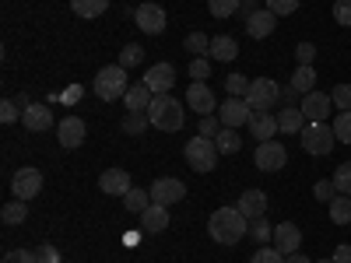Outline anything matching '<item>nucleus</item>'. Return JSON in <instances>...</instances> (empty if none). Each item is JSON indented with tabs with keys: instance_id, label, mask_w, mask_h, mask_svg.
Instances as JSON below:
<instances>
[{
	"instance_id": "1",
	"label": "nucleus",
	"mask_w": 351,
	"mask_h": 263,
	"mask_svg": "<svg viewBox=\"0 0 351 263\" xmlns=\"http://www.w3.org/2000/svg\"><path fill=\"white\" fill-rule=\"evenodd\" d=\"M208 231L218 246H239L250 231V218L239 211V208H218L211 218H208Z\"/></svg>"
},
{
	"instance_id": "2",
	"label": "nucleus",
	"mask_w": 351,
	"mask_h": 263,
	"mask_svg": "<svg viewBox=\"0 0 351 263\" xmlns=\"http://www.w3.org/2000/svg\"><path fill=\"white\" fill-rule=\"evenodd\" d=\"M183 116H186L183 102L172 99V95H155L152 105H148V120H152V127L162 130V134H176V130H180V127H183Z\"/></svg>"
},
{
	"instance_id": "3",
	"label": "nucleus",
	"mask_w": 351,
	"mask_h": 263,
	"mask_svg": "<svg viewBox=\"0 0 351 263\" xmlns=\"http://www.w3.org/2000/svg\"><path fill=\"white\" fill-rule=\"evenodd\" d=\"M95 95L102 99V102H116V99H123L127 95V67H120V64H109V67H102L99 74H95Z\"/></svg>"
},
{
	"instance_id": "4",
	"label": "nucleus",
	"mask_w": 351,
	"mask_h": 263,
	"mask_svg": "<svg viewBox=\"0 0 351 263\" xmlns=\"http://www.w3.org/2000/svg\"><path fill=\"white\" fill-rule=\"evenodd\" d=\"M183 155H186V165H190L193 172H211V168L218 165V155H221V151H218V144H215L211 137H200V134H197V137H190V144H186Z\"/></svg>"
},
{
	"instance_id": "5",
	"label": "nucleus",
	"mask_w": 351,
	"mask_h": 263,
	"mask_svg": "<svg viewBox=\"0 0 351 263\" xmlns=\"http://www.w3.org/2000/svg\"><path fill=\"white\" fill-rule=\"evenodd\" d=\"M281 99V84L274 77H253L250 81V92H246V102L253 112H271Z\"/></svg>"
},
{
	"instance_id": "6",
	"label": "nucleus",
	"mask_w": 351,
	"mask_h": 263,
	"mask_svg": "<svg viewBox=\"0 0 351 263\" xmlns=\"http://www.w3.org/2000/svg\"><path fill=\"white\" fill-rule=\"evenodd\" d=\"M302 151L306 155H330L334 151V144H337V134H334V127H327V123H309L302 134Z\"/></svg>"
},
{
	"instance_id": "7",
	"label": "nucleus",
	"mask_w": 351,
	"mask_h": 263,
	"mask_svg": "<svg viewBox=\"0 0 351 263\" xmlns=\"http://www.w3.org/2000/svg\"><path fill=\"white\" fill-rule=\"evenodd\" d=\"M11 193H14V200H32V197H39V193H43V172L32 168V165L18 168L14 179H11Z\"/></svg>"
},
{
	"instance_id": "8",
	"label": "nucleus",
	"mask_w": 351,
	"mask_h": 263,
	"mask_svg": "<svg viewBox=\"0 0 351 263\" xmlns=\"http://www.w3.org/2000/svg\"><path fill=\"white\" fill-rule=\"evenodd\" d=\"M218 120H221V127H243V123H250L253 120V109H250V102L246 99H236V95H228L221 105H218Z\"/></svg>"
},
{
	"instance_id": "9",
	"label": "nucleus",
	"mask_w": 351,
	"mask_h": 263,
	"mask_svg": "<svg viewBox=\"0 0 351 263\" xmlns=\"http://www.w3.org/2000/svg\"><path fill=\"white\" fill-rule=\"evenodd\" d=\"M253 162H256L260 172H281L285 162H288V151H285V144H278V140H263L256 148V155H253Z\"/></svg>"
},
{
	"instance_id": "10",
	"label": "nucleus",
	"mask_w": 351,
	"mask_h": 263,
	"mask_svg": "<svg viewBox=\"0 0 351 263\" xmlns=\"http://www.w3.org/2000/svg\"><path fill=\"white\" fill-rule=\"evenodd\" d=\"M186 197V186H183V179H176V175H162V179H155L152 183V203H180Z\"/></svg>"
},
{
	"instance_id": "11",
	"label": "nucleus",
	"mask_w": 351,
	"mask_h": 263,
	"mask_svg": "<svg viewBox=\"0 0 351 263\" xmlns=\"http://www.w3.org/2000/svg\"><path fill=\"white\" fill-rule=\"evenodd\" d=\"M134 21H137V28L144 36H162L165 32V11H162V4H141L134 11Z\"/></svg>"
},
{
	"instance_id": "12",
	"label": "nucleus",
	"mask_w": 351,
	"mask_h": 263,
	"mask_svg": "<svg viewBox=\"0 0 351 263\" xmlns=\"http://www.w3.org/2000/svg\"><path fill=\"white\" fill-rule=\"evenodd\" d=\"M186 105H190L197 116H215V109H218L221 102L215 99V92H211L208 84H197V81H193V84L186 88Z\"/></svg>"
},
{
	"instance_id": "13",
	"label": "nucleus",
	"mask_w": 351,
	"mask_h": 263,
	"mask_svg": "<svg viewBox=\"0 0 351 263\" xmlns=\"http://www.w3.org/2000/svg\"><path fill=\"white\" fill-rule=\"evenodd\" d=\"M330 105H334V99L330 95H324V92H309V95H302V116L309 123H327L330 120Z\"/></svg>"
},
{
	"instance_id": "14",
	"label": "nucleus",
	"mask_w": 351,
	"mask_h": 263,
	"mask_svg": "<svg viewBox=\"0 0 351 263\" xmlns=\"http://www.w3.org/2000/svg\"><path fill=\"white\" fill-rule=\"evenodd\" d=\"M88 137V127L81 116H67V120L56 123V140H60V148H81Z\"/></svg>"
},
{
	"instance_id": "15",
	"label": "nucleus",
	"mask_w": 351,
	"mask_h": 263,
	"mask_svg": "<svg viewBox=\"0 0 351 263\" xmlns=\"http://www.w3.org/2000/svg\"><path fill=\"white\" fill-rule=\"evenodd\" d=\"M299 246H302V228L295 221H281L274 228V249L291 256V253H299Z\"/></svg>"
},
{
	"instance_id": "16",
	"label": "nucleus",
	"mask_w": 351,
	"mask_h": 263,
	"mask_svg": "<svg viewBox=\"0 0 351 263\" xmlns=\"http://www.w3.org/2000/svg\"><path fill=\"white\" fill-rule=\"evenodd\" d=\"M99 190H102L106 197H127L134 186H130V175H127L123 168H106V172L99 175Z\"/></svg>"
},
{
	"instance_id": "17",
	"label": "nucleus",
	"mask_w": 351,
	"mask_h": 263,
	"mask_svg": "<svg viewBox=\"0 0 351 263\" xmlns=\"http://www.w3.org/2000/svg\"><path fill=\"white\" fill-rule=\"evenodd\" d=\"M21 123H25V130H32V134H46L53 127V109L43 105V102H32L21 112Z\"/></svg>"
},
{
	"instance_id": "18",
	"label": "nucleus",
	"mask_w": 351,
	"mask_h": 263,
	"mask_svg": "<svg viewBox=\"0 0 351 263\" xmlns=\"http://www.w3.org/2000/svg\"><path fill=\"white\" fill-rule=\"evenodd\" d=\"M144 84H148L155 95H169L172 84H176V67L172 64H155L148 74H144Z\"/></svg>"
},
{
	"instance_id": "19",
	"label": "nucleus",
	"mask_w": 351,
	"mask_h": 263,
	"mask_svg": "<svg viewBox=\"0 0 351 263\" xmlns=\"http://www.w3.org/2000/svg\"><path fill=\"white\" fill-rule=\"evenodd\" d=\"M274 18H278V14H274V11H267V8L253 11V14L243 21V25H246V36H250V39H267V36L274 32V25H278Z\"/></svg>"
},
{
	"instance_id": "20",
	"label": "nucleus",
	"mask_w": 351,
	"mask_h": 263,
	"mask_svg": "<svg viewBox=\"0 0 351 263\" xmlns=\"http://www.w3.org/2000/svg\"><path fill=\"white\" fill-rule=\"evenodd\" d=\"M152 99H155V92H152V88L141 81V84H130V88H127L123 105H127V112H148Z\"/></svg>"
},
{
	"instance_id": "21",
	"label": "nucleus",
	"mask_w": 351,
	"mask_h": 263,
	"mask_svg": "<svg viewBox=\"0 0 351 263\" xmlns=\"http://www.w3.org/2000/svg\"><path fill=\"white\" fill-rule=\"evenodd\" d=\"M281 127H278V116L274 112H253V120H250V134L263 144V140H274V134H278Z\"/></svg>"
},
{
	"instance_id": "22",
	"label": "nucleus",
	"mask_w": 351,
	"mask_h": 263,
	"mask_svg": "<svg viewBox=\"0 0 351 263\" xmlns=\"http://www.w3.org/2000/svg\"><path fill=\"white\" fill-rule=\"evenodd\" d=\"M236 208L253 221V218H263V211H267V197H263V190H243V197H239V203Z\"/></svg>"
},
{
	"instance_id": "23",
	"label": "nucleus",
	"mask_w": 351,
	"mask_h": 263,
	"mask_svg": "<svg viewBox=\"0 0 351 263\" xmlns=\"http://www.w3.org/2000/svg\"><path fill=\"white\" fill-rule=\"evenodd\" d=\"M141 228L148 231V236H158V231H165V228H169V211H165V203H152V208L141 214Z\"/></svg>"
},
{
	"instance_id": "24",
	"label": "nucleus",
	"mask_w": 351,
	"mask_h": 263,
	"mask_svg": "<svg viewBox=\"0 0 351 263\" xmlns=\"http://www.w3.org/2000/svg\"><path fill=\"white\" fill-rule=\"evenodd\" d=\"M278 127H281V134H302V130H306L302 109H299V105H285V109L278 112Z\"/></svg>"
},
{
	"instance_id": "25",
	"label": "nucleus",
	"mask_w": 351,
	"mask_h": 263,
	"mask_svg": "<svg viewBox=\"0 0 351 263\" xmlns=\"http://www.w3.org/2000/svg\"><path fill=\"white\" fill-rule=\"evenodd\" d=\"M208 56H211V60L228 64V60H236V56H239V46H236V39H232V36H215V39H211Z\"/></svg>"
},
{
	"instance_id": "26",
	"label": "nucleus",
	"mask_w": 351,
	"mask_h": 263,
	"mask_svg": "<svg viewBox=\"0 0 351 263\" xmlns=\"http://www.w3.org/2000/svg\"><path fill=\"white\" fill-rule=\"evenodd\" d=\"M106 8H109V0H71V11L77 14V18H102L106 14Z\"/></svg>"
},
{
	"instance_id": "27",
	"label": "nucleus",
	"mask_w": 351,
	"mask_h": 263,
	"mask_svg": "<svg viewBox=\"0 0 351 263\" xmlns=\"http://www.w3.org/2000/svg\"><path fill=\"white\" fill-rule=\"evenodd\" d=\"M313 84H316V71H313V64H299L295 74H291V88H295L299 95H309V92H313Z\"/></svg>"
},
{
	"instance_id": "28",
	"label": "nucleus",
	"mask_w": 351,
	"mask_h": 263,
	"mask_svg": "<svg viewBox=\"0 0 351 263\" xmlns=\"http://www.w3.org/2000/svg\"><path fill=\"white\" fill-rule=\"evenodd\" d=\"M123 208L130 211V214H144V211H148L152 208V190H130L127 197H123Z\"/></svg>"
},
{
	"instance_id": "29",
	"label": "nucleus",
	"mask_w": 351,
	"mask_h": 263,
	"mask_svg": "<svg viewBox=\"0 0 351 263\" xmlns=\"http://www.w3.org/2000/svg\"><path fill=\"white\" fill-rule=\"evenodd\" d=\"M215 144H218V151H221V155H236V151L243 148V137L232 130V127H221V134L215 137Z\"/></svg>"
},
{
	"instance_id": "30",
	"label": "nucleus",
	"mask_w": 351,
	"mask_h": 263,
	"mask_svg": "<svg viewBox=\"0 0 351 263\" xmlns=\"http://www.w3.org/2000/svg\"><path fill=\"white\" fill-rule=\"evenodd\" d=\"M28 200H11L4 203V211H0V218H4V225H21L28 218V208H25Z\"/></svg>"
},
{
	"instance_id": "31",
	"label": "nucleus",
	"mask_w": 351,
	"mask_h": 263,
	"mask_svg": "<svg viewBox=\"0 0 351 263\" xmlns=\"http://www.w3.org/2000/svg\"><path fill=\"white\" fill-rule=\"evenodd\" d=\"M120 127H123V134H134L137 137V134H144V130L152 127V120H148V112H127Z\"/></svg>"
},
{
	"instance_id": "32",
	"label": "nucleus",
	"mask_w": 351,
	"mask_h": 263,
	"mask_svg": "<svg viewBox=\"0 0 351 263\" xmlns=\"http://www.w3.org/2000/svg\"><path fill=\"white\" fill-rule=\"evenodd\" d=\"M330 218H334V225H348L351 221V197H334L330 200Z\"/></svg>"
},
{
	"instance_id": "33",
	"label": "nucleus",
	"mask_w": 351,
	"mask_h": 263,
	"mask_svg": "<svg viewBox=\"0 0 351 263\" xmlns=\"http://www.w3.org/2000/svg\"><path fill=\"white\" fill-rule=\"evenodd\" d=\"M250 236H253L260 246H271V242H274V231H271L267 218H253V221H250Z\"/></svg>"
},
{
	"instance_id": "34",
	"label": "nucleus",
	"mask_w": 351,
	"mask_h": 263,
	"mask_svg": "<svg viewBox=\"0 0 351 263\" xmlns=\"http://www.w3.org/2000/svg\"><path fill=\"white\" fill-rule=\"evenodd\" d=\"M243 8V0H208V11L215 18H232V14H239Z\"/></svg>"
},
{
	"instance_id": "35",
	"label": "nucleus",
	"mask_w": 351,
	"mask_h": 263,
	"mask_svg": "<svg viewBox=\"0 0 351 263\" xmlns=\"http://www.w3.org/2000/svg\"><path fill=\"white\" fill-rule=\"evenodd\" d=\"M334 190L344 193V197H351V162H341L334 168Z\"/></svg>"
},
{
	"instance_id": "36",
	"label": "nucleus",
	"mask_w": 351,
	"mask_h": 263,
	"mask_svg": "<svg viewBox=\"0 0 351 263\" xmlns=\"http://www.w3.org/2000/svg\"><path fill=\"white\" fill-rule=\"evenodd\" d=\"M183 46H186V53H193V56H208V49H211V39L204 36V32H190Z\"/></svg>"
},
{
	"instance_id": "37",
	"label": "nucleus",
	"mask_w": 351,
	"mask_h": 263,
	"mask_svg": "<svg viewBox=\"0 0 351 263\" xmlns=\"http://www.w3.org/2000/svg\"><path fill=\"white\" fill-rule=\"evenodd\" d=\"M225 92H228V95H236V99H246V92H250L246 74H228V77H225Z\"/></svg>"
},
{
	"instance_id": "38",
	"label": "nucleus",
	"mask_w": 351,
	"mask_h": 263,
	"mask_svg": "<svg viewBox=\"0 0 351 263\" xmlns=\"http://www.w3.org/2000/svg\"><path fill=\"white\" fill-rule=\"evenodd\" d=\"M141 60H144V46L130 42V46H123V49H120V67H127V71H130V67H137Z\"/></svg>"
},
{
	"instance_id": "39",
	"label": "nucleus",
	"mask_w": 351,
	"mask_h": 263,
	"mask_svg": "<svg viewBox=\"0 0 351 263\" xmlns=\"http://www.w3.org/2000/svg\"><path fill=\"white\" fill-rule=\"evenodd\" d=\"M190 77L197 84H208V77H211V60H208V56H197V60L190 64Z\"/></svg>"
},
{
	"instance_id": "40",
	"label": "nucleus",
	"mask_w": 351,
	"mask_h": 263,
	"mask_svg": "<svg viewBox=\"0 0 351 263\" xmlns=\"http://www.w3.org/2000/svg\"><path fill=\"white\" fill-rule=\"evenodd\" d=\"M334 134L341 144H351V112H337V120H334Z\"/></svg>"
},
{
	"instance_id": "41",
	"label": "nucleus",
	"mask_w": 351,
	"mask_h": 263,
	"mask_svg": "<svg viewBox=\"0 0 351 263\" xmlns=\"http://www.w3.org/2000/svg\"><path fill=\"white\" fill-rule=\"evenodd\" d=\"M330 99H334V105L341 112H351V84H337L334 92H330Z\"/></svg>"
},
{
	"instance_id": "42",
	"label": "nucleus",
	"mask_w": 351,
	"mask_h": 263,
	"mask_svg": "<svg viewBox=\"0 0 351 263\" xmlns=\"http://www.w3.org/2000/svg\"><path fill=\"white\" fill-rule=\"evenodd\" d=\"M218 123H221L218 116H200V127H197V134H200V137H211V140H215V137L221 134V127H218Z\"/></svg>"
},
{
	"instance_id": "43",
	"label": "nucleus",
	"mask_w": 351,
	"mask_h": 263,
	"mask_svg": "<svg viewBox=\"0 0 351 263\" xmlns=\"http://www.w3.org/2000/svg\"><path fill=\"white\" fill-rule=\"evenodd\" d=\"M250 263H285V253H278L274 246H263V249H256L253 253V260Z\"/></svg>"
},
{
	"instance_id": "44",
	"label": "nucleus",
	"mask_w": 351,
	"mask_h": 263,
	"mask_svg": "<svg viewBox=\"0 0 351 263\" xmlns=\"http://www.w3.org/2000/svg\"><path fill=\"white\" fill-rule=\"evenodd\" d=\"M36 263H64V260H60V249H56V246L43 242V246L36 249Z\"/></svg>"
},
{
	"instance_id": "45",
	"label": "nucleus",
	"mask_w": 351,
	"mask_h": 263,
	"mask_svg": "<svg viewBox=\"0 0 351 263\" xmlns=\"http://www.w3.org/2000/svg\"><path fill=\"white\" fill-rule=\"evenodd\" d=\"M267 11H274L278 18L281 14H295L299 11V0H267Z\"/></svg>"
},
{
	"instance_id": "46",
	"label": "nucleus",
	"mask_w": 351,
	"mask_h": 263,
	"mask_svg": "<svg viewBox=\"0 0 351 263\" xmlns=\"http://www.w3.org/2000/svg\"><path fill=\"white\" fill-rule=\"evenodd\" d=\"M21 112H25V109H18V99H8V102H0V120H4V123H14Z\"/></svg>"
},
{
	"instance_id": "47",
	"label": "nucleus",
	"mask_w": 351,
	"mask_h": 263,
	"mask_svg": "<svg viewBox=\"0 0 351 263\" xmlns=\"http://www.w3.org/2000/svg\"><path fill=\"white\" fill-rule=\"evenodd\" d=\"M334 21L351 28V0H337V4H334Z\"/></svg>"
},
{
	"instance_id": "48",
	"label": "nucleus",
	"mask_w": 351,
	"mask_h": 263,
	"mask_svg": "<svg viewBox=\"0 0 351 263\" xmlns=\"http://www.w3.org/2000/svg\"><path fill=\"white\" fill-rule=\"evenodd\" d=\"M313 197H316L319 203H330V200H334V183H330V179H319V183L313 186Z\"/></svg>"
},
{
	"instance_id": "49",
	"label": "nucleus",
	"mask_w": 351,
	"mask_h": 263,
	"mask_svg": "<svg viewBox=\"0 0 351 263\" xmlns=\"http://www.w3.org/2000/svg\"><path fill=\"white\" fill-rule=\"evenodd\" d=\"M4 263H36V253L32 249H11V253H4Z\"/></svg>"
},
{
	"instance_id": "50",
	"label": "nucleus",
	"mask_w": 351,
	"mask_h": 263,
	"mask_svg": "<svg viewBox=\"0 0 351 263\" xmlns=\"http://www.w3.org/2000/svg\"><path fill=\"white\" fill-rule=\"evenodd\" d=\"M313 56H316V46L313 42H299L295 46V60L299 64H313Z\"/></svg>"
},
{
	"instance_id": "51",
	"label": "nucleus",
	"mask_w": 351,
	"mask_h": 263,
	"mask_svg": "<svg viewBox=\"0 0 351 263\" xmlns=\"http://www.w3.org/2000/svg\"><path fill=\"white\" fill-rule=\"evenodd\" d=\"M334 263H351V242H341L334 249Z\"/></svg>"
},
{
	"instance_id": "52",
	"label": "nucleus",
	"mask_w": 351,
	"mask_h": 263,
	"mask_svg": "<svg viewBox=\"0 0 351 263\" xmlns=\"http://www.w3.org/2000/svg\"><path fill=\"white\" fill-rule=\"evenodd\" d=\"M84 92H81V84H74V88H67V92H64V102H77Z\"/></svg>"
},
{
	"instance_id": "53",
	"label": "nucleus",
	"mask_w": 351,
	"mask_h": 263,
	"mask_svg": "<svg viewBox=\"0 0 351 263\" xmlns=\"http://www.w3.org/2000/svg\"><path fill=\"white\" fill-rule=\"evenodd\" d=\"M285 263H309V256H302V253H291V256H285Z\"/></svg>"
},
{
	"instance_id": "54",
	"label": "nucleus",
	"mask_w": 351,
	"mask_h": 263,
	"mask_svg": "<svg viewBox=\"0 0 351 263\" xmlns=\"http://www.w3.org/2000/svg\"><path fill=\"white\" fill-rule=\"evenodd\" d=\"M319 263H334V260H319Z\"/></svg>"
}]
</instances>
